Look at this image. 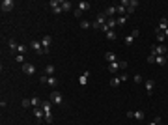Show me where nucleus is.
<instances>
[{
  "label": "nucleus",
  "mask_w": 168,
  "mask_h": 125,
  "mask_svg": "<svg viewBox=\"0 0 168 125\" xmlns=\"http://www.w3.org/2000/svg\"><path fill=\"white\" fill-rule=\"evenodd\" d=\"M168 54V47L165 43H159V45H151V56H166Z\"/></svg>",
  "instance_id": "nucleus-1"
},
{
  "label": "nucleus",
  "mask_w": 168,
  "mask_h": 125,
  "mask_svg": "<svg viewBox=\"0 0 168 125\" xmlns=\"http://www.w3.org/2000/svg\"><path fill=\"white\" fill-rule=\"evenodd\" d=\"M127 62L125 60H118V62H112V64H109V73H112V75H114L116 71H118V69H125L127 67Z\"/></svg>",
  "instance_id": "nucleus-2"
},
{
  "label": "nucleus",
  "mask_w": 168,
  "mask_h": 125,
  "mask_svg": "<svg viewBox=\"0 0 168 125\" xmlns=\"http://www.w3.org/2000/svg\"><path fill=\"white\" fill-rule=\"evenodd\" d=\"M107 22H109V19H107V15H105V13H99V15H97V19H95V21L92 22V26H94L95 30H101L103 26L107 24Z\"/></svg>",
  "instance_id": "nucleus-3"
},
{
  "label": "nucleus",
  "mask_w": 168,
  "mask_h": 125,
  "mask_svg": "<svg viewBox=\"0 0 168 125\" xmlns=\"http://www.w3.org/2000/svg\"><path fill=\"white\" fill-rule=\"evenodd\" d=\"M49 101H51V103H54V105H64V95L58 92V90H53L51 95H49Z\"/></svg>",
  "instance_id": "nucleus-4"
},
{
  "label": "nucleus",
  "mask_w": 168,
  "mask_h": 125,
  "mask_svg": "<svg viewBox=\"0 0 168 125\" xmlns=\"http://www.w3.org/2000/svg\"><path fill=\"white\" fill-rule=\"evenodd\" d=\"M138 36H140L138 28H135L133 32H131V36H127L125 39H123V43H125V47H131V45H133V41H135V37H138Z\"/></svg>",
  "instance_id": "nucleus-5"
},
{
  "label": "nucleus",
  "mask_w": 168,
  "mask_h": 125,
  "mask_svg": "<svg viewBox=\"0 0 168 125\" xmlns=\"http://www.w3.org/2000/svg\"><path fill=\"white\" fill-rule=\"evenodd\" d=\"M39 82H41V84H49V86H53V88H54V86L58 84V80H56L54 77H47V75H43L41 79H39Z\"/></svg>",
  "instance_id": "nucleus-6"
},
{
  "label": "nucleus",
  "mask_w": 168,
  "mask_h": 125,
  "mask_svg": "<svg viewBox=\"0 0 168 125\" xmlns=\"http://www.w3.org/2000/svg\"><path fill=\"white\" fill-rule=\"evenodd\" d=\"M30 47H32V49H34L38 54H45V50H43V45H41V41H38V39H32Z\"/></svg>",
  "instance_id": "nucleus-7"
},
{
  "label": "nucleus",
  "mask_w": 168,
  "mask_h": 125,
  "mask_svg": "<svg viewBox=\"0 0 168 125\" xmlns=\"http://www.w3.org/2000/svg\"><path fill=\"white\" fill-rule=\"evenodd\" d=\"M51 43H53V37H51V36H43L41 45H43V50H45V54H49V47H51Z\"/></svg>",
  "instance_id": "nucleus-8"
},
{
  "label": "nucleus",
  "mask_w": 168,
  "mask_h": 125,
  "mask_svg": "<svg viewBox=\"0 0 168 125\" xmlns=\"http://www.w3.org/2000/svg\"><path fill=\"white\" fill-rule=\"evenodd\" d=\"M0 7H2V11H11L15 7V2L13 0H2V6Z\"/></svg>",
  "instance_id": "nucleus-9"
},
{
  "label": "nucleus",
  "mask_w": 168,
  "mask_h": 125,
  "mask_svg": "<svg viewBox=\"0 0 168 125\" xmlns=\"http://www.w3.org/2000/svg\"><path fill=\"white\" fill-rule=\"evenodd\" d=\"M8 47H10V52H11V54H15V56H17V49H19L17 41H15V39H8Z\"/></svg>",
  "instance_id": "nucleus-10"
},
{
  "label": "nucleus",
  "mask_w": 168,
  "mask_h": 125,
  "mask_svg": "<svg viewBox=\"0 0 168 125\" xmlns=\"http://www.w3.org/2000/svg\"><path fill=\"white\" fill-rule=\"evenodd\" d=\"M23 71H25L26 75H34V73H36V65H32V64L26 62V64H23Z\"/></svg>",
  "instance_id": "nucleus-11"
},
{
  "label": "nucleus",
  "mask_w": 168,
  "mask_h": 125,
  "mask_svg": "<svg viewBox=\"0 0 168 125\" xmlns=\"http://www.w3.org/2000/svg\"><path fill=\"white\" fill-rule=\"evenodd\" d=\"M88 77H90V71H84L81 77H79V84L81 86H86L88 84Z\"/></svg>",
  "instance_id": "nucleus-12"
},
{
  "label": "nucleus",
  "mask_w": 168,
  "mask_h": 125,
  "mask_svg": "<svg viewBox=\"0 0 168 125\" xmlns=\"http://www.w3.org/2000/svg\"><path fill=\"white\" fill-rule=\"evenodd\" d=\"M60 6H62V11H69L71 7H73V4H71L69 0H60Z\"/></svg>",
  "instance_id": "nucleus-13"
},
{
  "label": "nucleus",
  "mask_w": 168,
  "mask_h": 125,
  "mask_svg": "<svg viewBox=\"0 0 168 125\" xmlns=\"http://www.w3.org/2000/svg\"><path fill=\"white\" fill-rule=\"evenodd\" d=\"M153 88H155L153 79H151V80H146V92H148V95H151V93H153Z\"/></svg>",
  "instance_id": "nucleus-14"
},
{
  "label": "nucleus",
  "mask_w": 168,
  "mask_h": 125,
  "mask_svg": "<svg viewBox=\"0 0 168 125\" xmlns=\"http://www.w3.org/2000/svg\"><path fill=\"white\" fill-rule=\"evenodd\" d=\"M166 28H168V19H166V17H163V19H161V22H159V28H157V30H159V32H165Z\"/></svg>",
  "instance_id": "nucleus-15"
},
{
  "label": "nucleus",
  "mask_w": 168,
  "mask_h": 125,
  "mask_svg": "<svg viewBox=\"0 0 168 125\" xmlns=\"http://www.w3.org/2000/svg\"><path fill=\"white\" fill-rule=\"evenodd\" d=\"M120 84H122V80H120V77H112V79L109 80V86H110V88H118Z\"/></svg>",
  "instance_id": "nucleus-16"
},
{
  "label": "nucleus",
  "mask_w": 168,
  "mask_h": 125,
  "mask_svg": "<svg viewBox=\"0 0 168 125\" xmlns=\"http://www.w3.org/2000/svg\"><path fill=\"white\" fill-rule=\"evenodd\" d=\"M103 13L107 15V19H112V17L116 15V6H109V10H107V11H103Z\"/></svg>",
  "instance_id": "nucleus-17"
},
{
  "label": "nucleus",
  "mask_w": 168,
  "mask_h": 125,
  "mask_svg": "<svg viewBox=\"0 0 168 125\" xmlns=\"http://www.w3.org/2000/svg\"><path fill=\"white\" fill-rule=\"evenodd\" d=\"M90 7H92V4H90V2H86V0L79 2V10H81V11H88Z\"/></svg>",
  "instance_id": "nucleus-18"
},
{
  "label": "nucleus",
  "mask_w": 168,
  "mask_h": 125,
  "mask_svg": "<svg viewBox=\"0 0 168 125\" xmlns=\"http://www.w3.org/2000/svg\"><path fill=\"white\" fill-rule=\"evenodd\" d=\"M105 60L109 62V64H112V62H118V58H116L114 52H107V54H105Z\"/></svg>",
  "instance_id": "nucleus-19"
},
{
  "label": "nucleus",
  "mask_w": 168,
  "mask_h": 125,
  "mask_svg": "<svg viewBox=\"0 0 168 125\" xmlns=\"http://www.w3.org/2000/svg\"><path fill=\"white\" fill-rule=\"evenodd\" d=\"M137 6H138V2H137V0H131V2H129V6H127V13H133V11L137 10Z\"/></svg>",
  "instance_id": "nucleus-20"
},
{
  "label": "nucleus",
  "mask_w": 168,
  "mask_h": 125,
  "mask_svg": "<svg viewBox=\"0 0 168 125\" xmlns=\"http://www.w3.org/2000/svg\"><path fill=\"white\" fill-rule=\"evenodd\" d=\"M54 65H45V75L47 77H54Z\"/></svg>",
  "instance_id": "nucleus-21"
},
{
  "label": "nucleus",
  "mask_w": 168,
  "mask_h": 125,
  "mask_svg": "<svg viewBox=\"0 0 168 125\" xmlns=\"http://www.w3.org/2000/svg\"><path fill=\"white\" fill-rule=\"evenodd\" d=\"M116 37H118V34H116V30H109V32H107V39H109V41H114Z\"/></svg>",
  "instance_id": "nucleus-22"
},
{
  "label": "nucleus",
  "mask_w": 168,
  "mask_h": 125,
  "mask_svg": "<svg viewBox=\"0 0 168 125\" xmlns=\"http://www.w3.org/2000/svg\"><path fill=\"white\" fill-rule=\"evenodd\" d=\"M116 13H120V17H122L123 13H127V7L123 4H120V6H116Z\"/></svg>",
  "instance_id": "nucleus-23"
},
{
  "label": "nucleus",
  "mask_w": 168,
  "mask_h": 125,
  "mask_svg": "<svg viewBox=\"0 0 168 125\" xmlns=\"http://www.w3.org/2000/svg\"><path fill=\"white\" fill-rule=\"evenodd\" d=\"M125 22H127V17H125V15H122V17L116 19V24H118V26H123Z\"/></svg>",
  "instance_id": "nucleus-24"
},
{
  "label": "nucleus",
  "mask_w": 168,
  "mask_h": 125,
  "mask_svg": "<svg viewBox=\"0 0 168 125\" xmlns=\"http://www.w3.org/2000/svg\"><path fill=\"white\" fill-rule=\"evenodd\" d=\"M116 26H118V24H116V19H109V22H107V28H109V30H114Z\"/></svg>",
  "instance_id": "nucleus-25"
},
{
  "label": "nucleus",
  "mask_w": 168,
  "mask_h": 125,
  "mask_svg": "<svg viewBox=\"0 0 168 125\" xmlns=\"http://www.w3.org/2000/svg\"><path fill=\"white\" fill-rule=\"evenodd\" d=\"M133 118H137L138 122H142L144 120V112L142 110H135V114H133Z\"/></svg>",
  "instance_id": "nucleus-26"
},
{
  "label": "nucleus",
  "mask_w": 168,
  "mask_h": 125,
  "mask_svg": "<svg viewBox=\"0 0 168 125\" xmlns=\"http://www.w3.org/2000/svg\"><path fill=\"white\" fill-rule=\"evenodd\" d=\"M155 34H157V39H159V43H165V32H159V30H155Z\"/></svg>",
  "instance_id": "nucleus-27"
},
{
  "label": "nucleus",
  "mask_w": 168,
  "mask_h": 125,
  "mask_svg": "<svg viewBox=\"0 0 168 125\" xmlns=\"http://www.w3.org/2000/svg\"><path fill=\"white\" fill-rule=\"evenodd\" d=\"M90 26H92V22H90V21H81V28H82V30L90 28Z\"/></svg>",
  "instance_id": "nucleus-28"
},
{
  "label": "nucleus",
  "mask_w": 168,
  "mask_h": 125,
  "mask_svg": "<svg viewBox=\"0 0 168 125\" xmlns=\"http://www.w3.org/2000/svg\"><path fill=\"white\" fill-rule=\"evenodd\" d=\"M49 6H51V10H53V7H58L60 6V0H51Z\"/></svg>",
  "instance_id": "nucleus-29"
},
{
  "label": "nucleus",
  "mask_w": 168,
  "mask_h": 125,
  "mask_svg": "<svg viewBox=\"0 0 168 125\" xmlns=\"http://www.w3.org/2000/svg\"><path fill=\"white\" fill-rule=\"evenodd\" d=\"M26 52V45H19V49H17V54H25Z\"/></svg>",
  "instance_id": "nucleus-30"
},
{
  "label": "nucleus",
  "mask_w": 168,
  "mask_h": 125,
  "mask_svg": "<svg viewBox=\"0 0 168 125\" xmlns=\"http://www.w3.org/2000/svg\"><path fill=\"white\" fill-rule=\"evenodd\" d=\"M15 60H17L19 64H26V62H25V56H23V54H17V56H15Z\"/></svg>",
  "instance_id": "nucleus-31"
},
{
  "label": "nucleus",
  "mask_w": 168,
  "mask_h": 125,
  "mask_svg": "<svg viewBox=\"0 0 168 125\" xmlns=\"http://www.w3.org/2000/svg\"><path fill=\"white\" fill-rule=\"evenodd\" d=\"M133 80H135L137 84H140V82H142V75H138V73H137V75L133 77Z\"/></svg>",
  "instance_id": "nucleus-32"
},
{
  "label": "nucleus",
  "mask_w": 168,
  "mask_h": 125,
  "mask_svg": "<svg viewBox=\"0 0 168 125\" xmlns=\"http://www.w3.org/2000/svg\"><path fill=\"white\" fill-rule=\"evenodd\" d=\"M28 107H32L30 99H23V108H28Z\"/></svg>",
  "instance_id": "nucleus-33"
},
{
  "label": "nucleus",
  "mask_w": 168,
  "mask_h": 125,
  "mask_svg": "<svg viewBox=\"0 0 168 125\" xmlns=\"http://www.w3.org/2000/svg\"><path fill=\"white\" fill-rule=\"evenodd\" d=\"M53 13H54V15H60V13H62V6H58V7H53Z\"/></svg>",
  "instance_id": "nucleus-34"
},
{
  "label": "nucleus",
  "mask_w": 168,
  "mask_h": 125,
  "mask_svg": "<svg viewBox=\"0 0 168 125\" xmlns=\"http://www.w3.org/2000/svg\"><path fill=\"white\" fill-rule=\"evenodd\" d=\"M127 79H129V75H127V73H122V75H120V80H122V82H125Z\"/></svg>",
  "instance_id": "nucleus-35"
},
{
  "label": "nucleus",
  "mask_w": 168,
  "mask_h": 125,
  "mask_svg": "<svg viewBox=\"0 0 168 125\" xmlns=\"http://www.w3.org/2000/svg\"><path fill=\"white\" fill-rule=\"evenodd\" d=\"M159 123H161V118H159V116H157V118H155V120H153V122H151L150 125H159Z\"/></svg>",
  "instance_id": "nucleus-36"
},
{
  "label": "nucleus",
  "mask_w": 168,
  "mask_h": 125,
  "mask_svg": "<svg viewBox=\"0 0 168 125\" xmlns=\"http://www.w3.org/2000/svg\"><path fill=\"white\" fill-rule=\"evenodd\" d=\"M81 15H82V11L77 7V10H75V17H77V19H81Z\"/></svg>",
  "instance_id": "nucleus-37"
},
{
  "label": "nucleus",
  "mask_w": 168,
  "mask_h": 125,
  "mask_svg": "<svg viewBox=\"0 0 168 125\" xmlns=\"http://www.w3.org/2000/svg\"><path fill=\"white\" fill-rule=\"evenodd\" d=\"M165 37H168V28H166V30H165Z\"/></svg>",
  "instance_id": "nucleus-38"
},
{
  "label": "nucleus",
  "mask_w": 168,
  "mask_h": 125,
  "mask_svg": "<svg viewBox=\"0 0 168 125\" xmlns=\"http://www.w3.org/2000/svg\"><path fill=\"white\" fill-rule=\"evenodd\" d=\"M166 64H168V54H166Z\"/></svg>",
  "instance_id": "nucleus-39"
},
{
  "label": "nucleus",
  "mask_w": 168,
  "mask_h": 125,
  "mask_svg": "<svg viewBox=\"0 0 168 125\" xmlns=\"http://www.w3.org/2000/svg\"><path fill=\"white\" fill-rule=\"evenodd\" d=\"M159 125H161V123H159Z\"/></svg>",
  "instance_id": "nucleus-40"
}]
</instances>
